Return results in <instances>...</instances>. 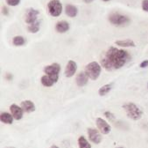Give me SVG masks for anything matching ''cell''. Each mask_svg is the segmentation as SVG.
<instances>
[{"label":"cell","instance_id":"obj_1","mask_svg":"<svg viewBox=\"0 0 148 148\" xmlns=\"http://www.w3.org/2000/svg\"><path fill=\"white\" fill-rule=\"evenodd\" d=\"M131 58L132 56L127 50L110 47L101 58V65L106 71L118 70L125 66Z\"/></svg>","mask_w":148,"mask_h":148},{"label":"cell","instance_id":"obj_2","mask_svg":"<svg viewBox=\"0 0 148 148\" xmlns=\"http://www.w3.org/2000/svg\"><path fill=\"white\" fill-rule=\"evenodd\" d=\"M123 108L126 115L133 121H138L143 115V111L133 102H128L123 105Z\"/></svg>","mask_w":148,"mask_h":148},{"label":"cell","instance_id":"obj_3","mask_svg":"<svg viewBox=\"0 0 148 148\" xmlns=\"http://www.w3.org/2000/svg\"><path fill=\"white\" fill-rule=\"evenodd\" d=\"M102 71V65L97 62H91L85 66V72L88 77L92 80H96L99 78Z\"/></svg>","mask_w":148,"mask_h":148},{"label":"cell","instance_id":"obj_4","mask_svg":"<svg viewBox=\"0 0 148 148\" xmlns=\"http://www.w3.org/2000/svg\"><path fill=\"white\" fill-rule=\"evenodd\" d=\"M109 21L117 26H125L130 23V19L128 16L118 13H112L109 16Z\"/></svg>","mask_w":148,"mask_h":148},{"label":"cell","instance_id":"obj_5","mask_svg":"<svg viewBox=\"0 0 148 148\" xmlns=\"http://www.w3.org/2000/svg\"><path fill=\"white\" fill-rule=\"evenodd\" d=\"M60 72H61V65L57 63L51 64L44 68V72L46 73V75L49 76L54 81V83H56L59 79Z\"/></svg>","mask_w":148,"mask_h":148},{"label":"cell","instance_id":"obj_6","mask_svg":"<svg viewBox=\"0 0 148 148\" xmlns=\"http://www.w3.org/2000/svg\"><path fill=\"white\" fill-rule=\"evenodd\" d=\"M47 9L51 16L59 17L62 13V5L60 0H50L47 4Z\"/></svg>","mask_w":148,"mask_h":148},{"label":"cell","instance_id":"obj_7","mask_svg":"<svg viewBox=\"0 0 148 148\" xmlns=\"http://www.w3.org/2000/svg\"><path fill=\"white\" fill-rule=\"evenodd\" d=\"M40 14V12L34 8H29L26 10L25 14V21L28 25H31L37 21V17Z\"/></svg>","mask_w":148,"mask_h":148},{"label":"cell","instance_id":"obj_8","mask_svg":"<svg viewBox=\"0 0 148 148\" xmlns=\"http://www.w3.org/2000/svg\"><path fill=\"white\" fill-rule=\"evenodd\" d=\"M96 124H97V129L100 131L101 133L104 134V135H107L111 131V127L110 125L101 117H98L97 118L96 120Z\"/></svg>","mask_w":148,"mask_h":148},{"label":"cell","instance_id":"obj_9","mask_svg":"<svg viewBox=\"0 0 148 148\" xmlns=\"http://www.w3.org/2000/svg\"><path fill=\"white\" fill-rule=\"evenodd\" d=\"M88 136L90 140L96 145H99L102 142V136L99 133V131L94 128L88 129Z\"/></svg>","mask_w":148,"mask_h":148},{"label":"cell","instance_id":"obj_10","mask_svg":"<svg viewBox=\"0 0 148 148\" xmlns=\"http://www.w3.org/2000/svg\"><path fill=\"white\" fill-rule=\"evenodd\" d=\"M76 70H77V65L75 61L73 60H69L66 65V68H65V72H64V74L67 78H71L73 77L75 72H76Z\"/></svg>","mask_w":148,"mask_h":148},{"label":"cell","instance_id":"obj_11","mask_svg":"<svg viewBox=\"0 0 148 148\" xmlns=\"http://www.w3.org/2000/svg\"><path fill=\"white\" fill-rule=\"evenodd\" d=\"M10 111H11V114L12 115V116L14 117L15 120L22 119L24 110L22 109L21 107H19V106H18L16 104H12L10 106Z\"/></svg>","mask_w":148,"mask_h":148},{"label":"cell","instance_id":"obj_12","mask_svg":"<svg viewBox=\"0 0 148 148\" xmlns=\"http://www.w3.org/2000/svg\"><path fill=\"white\" fill-rule=\"evenodd\" d=\"M88 75L86 74L85 72H79L75 78V82H76V85L80 87H82L84 85H86L88 84Z\"/></svg>","mask_w":148,"mask_h":148},{"label":"cell","instance_id":"obj_13","mask_svg":"<svg viewBox=\"0 0 148 148\" xmlns=\"http://www.w3.org/2000/svg\"><path fill=\"white\" fill-rule=\"evenodd\" d=\"M20 107L22 108V109H23L24 112H25V113H31V112L35 111V105H34V103L32 101H30V100L23 101L21 102Z\"/></svg>","mask_w":148,"mask_h":148},{"label":"cell","instance_id":"obj_14","mask_svg":"<svg viewBox=\"0 0 148 148\" xmlns=\"http://www.w3.org/2000/svg\"><path fill=\"white\" fill-rule=\"evenodd\" d=\"M69 23L65 20L58 21L55 25V30L60 34L66 33L67 31H69Z\"/></svg>","mask_w":148,"mask_h":148},{"label":"cell","instance_id":"obj_15","mask_svg":"<svg viewBox=\"0 0 148 148\" xmlns=\"http://www.w3.org/2000/svg\"><path fill=\"white\" fill-rule=\"evenodd\" d=\"M13 119H14V117L12 116V115L8 112H2L1 115H0V120H1L3 124H12L13 122Z\"/></svg>","mask_w":148,"mask_h":148},{"label":"cell","instance_id":"obj_16","mask_svg":"<svg viewBox=\"0 0 148 148\" xmlns=\"http://www.w3.org/2000/svg\"><path fill=\"white\" fill-rule=\"evenodd\" d=\"M65 13L70 17V18H75L77 13H78V9L76 6H72V5H67L65 6Z\"/></svg>","mask_w":148,"mask_h":148},{"label":"cell","instance_id":"obj_17","mask_svg":"<svg viewBox=\"0 0 148 148\" xmlns=\"http://www.w3.org/2000/svg\"><path fill=\"white\" fill-rule=\"evenodd\" d=\"M116 45L123 47V48H128V47H135L136 44L135 42L131 40V39H125V40H119V41H116L115 42Z\"/></svg>","mask_w":148,"mask_h":148},{"label":"cell","instance_id":"obj_18","mask_svg":"<svg viewBox=\"0 0 148 148\" xmlns=\"http://www.w3.org/2000/svg\"><path fill=\"white\" fill-rule=\"evenodd\" d=\"M112 85H113V84L111 83V84H106V85L101 86V87L99 88V90H98V94H99L100 96H104V95H106V94H109V93L110 92V90L112 89Z\"/></svg>","mask_w":148,"mask_h":148},{"label":"cell","instance_id":"obj_19","mask_svg":"<svg viewBox=\"0 0 148 148\" xmlns=\"http://www.w3.org/2000/svg\"><path fill=\"white\" fill-rule=\"evenodd\" d=\"M40 21H36L31 25H29L27 26V31L31 34H36L39 32L40 30Z\"/></svg>","mask_w":148,"mask_h":148},{"label":"cell","instance_id":"obj_20","mask_svg":"<svg viewBox=\"0 0 148 148\" xmlns=\"http://www.w3.org/2000/svg\"><path fill=\"white\" fill-rule=\"evenodd\" d=\"M40 82L46 87H50V86H52L54 84V81L49 76H47V75L42 76L41 79H40Z\"/></svg>","mask_w":148,"mask_h":148},{"label":"cell","instance_id":"obj_21","mask_svg":"<svg viewBox=\"0 0 148 148\" xmlns=\"http://www.w3.org/2000/svg\"><path fill=\"white\" fill-rule=\"evenodd\" d=\"M78 146L79 148H91V145L88 142L85 137L81 136L78 138Z\"/></svg>","mask_w":148,"mask_h":148},{"label":"cell","instance_id":"obj_22","mask_svg":"<svg viewBox=\"0 0 148 148\" xmlns=\"http://www.w3.org/2000/svg\"><path fill=\"white\" fill-rule=\"evenodd\" d=\"M12 43L14 46L19 47V46H23L25 43V39L23 36L20 35H17L15 37H13L12 39Z\"/></svg>","mask_w":148,"mask_h":148},{"label":"cell","instance_id":"obj_23","mask_svg":"<svg viewBox=\"0 0 148 148\" xmlns=\"http://www.w3.org/2000/svg\"><path fill=\"white\" fill-rule=\"evenodd\" d=\"M5 2L10 6H17L18 5H19L20 0H5Z\"/></svg>","mask_w":148,"mask_h":148},{"label":"cell","instance_id":"obj_24","mask_svg":"<svg viewBox=\"0 0 148 148\" xmlns=\"http://www.w3.org/2000/svg\"><path fill=\"white\" fill-rule=\"evenodd\" d=\"M104 116H106V118H107L108 120H110V121H114L115 118H116L114 114L110 112V111H105L104 112Z\"/></svg>","mask_w":148,"mask_h":148},{"label":"cell","instance_id":"obj_25","mask_svg":"<svg viewBox=\"0 0 148 148\" xmlns=\"http://www.w3.org/2000/svg\"><path fill=\"white\" fill-rule=\"evenodd\" d=\"M141 6H142V10L144 12L148 13V0H143Z\"/></svg>","mask_w":148,"mask_h":148},{"label":"cell","instance_id":"obj_26","mask_svg":"<svg viewBox=\"0 0 148 148\" xmlns=\"http://www.w3.org/2000/svg\"><path fill=\"white\" fill-rule=\"evenodd\" d=\"M148 66V60H144L140 65H139V67L140 68H145Z\"/></svg>","mask_w":148,"mask_h":148},{"label":"cell","instance_id":"obj_27","mask_svg":"<svg viewBox=\"0 0 148 148\" xmlns=\"http://www.w3.org/2000/svg\"><path fill=\"white\" fill-rule=\"evenodd\" d=\"M2 13H3V14H4L5 16H7V15L9 14V10H8V8H7L6 6H3V8H2Z\"/></svg>","mask_w":148,"mask_h":148},{"label":"cell","instance_id":"obj_28","mask_svg":"<svg viewBox=\"0 0 148 148\" xmlns=\"http://www.w3.org/2000/svg\"><path fill=\"white\" fill-rule=\"evenodd\" d=\"M94 1V0H84V2L86 3V4H90V3H92Z\"/></svg>","mask_w":148,"mask_h":148},{"label":"cell","instance_id":"obj_29","mask_svg":"<svg viewBox=\"0 0 148 148\" xmlns=\"http://www.w3.org/2000/svg\"><path fill=\"white\" fill-rule=\"evenodd\" d=\"M50 148H59V147H58L57 145H52V146H51Z\"/></svg>","mask_w":148,"mask_h":148},{"label":"cell","instance_id":"obj_30","mask_svg":"<svg viewBox=\"0 0 148 148\" xmlns=\"http://www.w3.org/2000/svg\"><path fill=\"white\" fill-rule=\"evenodd\" d=\"M103 1H104V2H108V1H110V0H103Z\"/></svg>","mask_w":148,"mask_h":148},{"label":"cell","instance_id":"obj_31","mask_svg":"<svg viewBox=\"0 0 148 148\" xmlns=\"http://www.w3.org/2000/svg\"><path fill=\"white\" fill-rule=\"evenodd\" d=\"M116 148H124V147H116Z\"/></svg>","mask_w":148,"mask_h":148},{"label":"cell","instance_id":"obj_32","mask_svg":"<svg viewBox=\"0 0 148 148\" xmlns=\"http://www.w3.org/2000/svg\"><path fill=\"white\" fill-rule=\"evenodd\" d=\"M10 148H15V147H10Z\"/></svg>","mask_w":148,"mask_h":148},{"label":"cell","instance_id":"obj_33","mask_svg":"<svg viewBox=\"0 0 148 148\" xmlns=\"http://www.w3.org/2000/svg\"><path fill=\"white\" fill-rule=\"evenodd\" d=\"M147 87H148V84H147Z\"/></svg>","mask_w":148,"mask_h":148}]
</instances>
